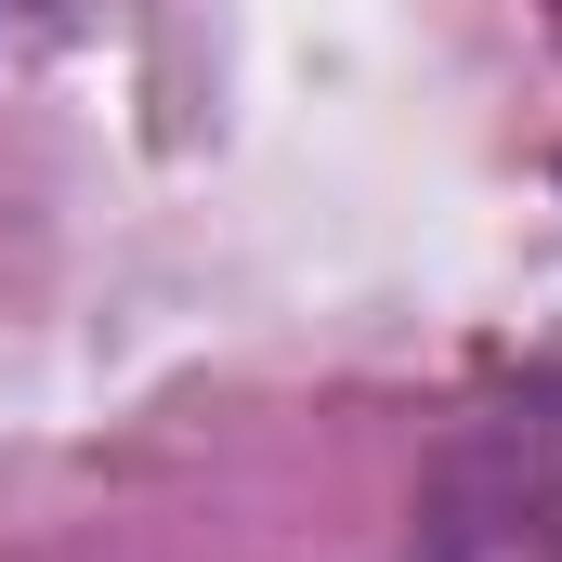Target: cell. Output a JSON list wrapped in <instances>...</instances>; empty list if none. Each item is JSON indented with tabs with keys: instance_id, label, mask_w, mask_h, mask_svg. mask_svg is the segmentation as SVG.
Listing matches in <instances>:
<instances>
[]
</instances>
